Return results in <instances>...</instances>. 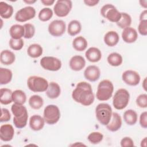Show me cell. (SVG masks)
Instances as JSON below:
<instances>
[{
    "mask_svg": "<svg viewBox=\"0 0 147 147\" xmlns=\"http://www.w3.org/2000/svg\"><path fill=\"white\" fill-rule=\"evenodd\" d=\"M13 102L15 103L24 105L26 100L25 93L21 90H16L13 92L12 94Z\"/></svg>",
    "mask_w": 147,
    "mask_h": 147,
    "instance_id": "34",
    "label": "cell"
},
{
    "mask_svg": "<svg viewBox=\"0 0 147 147\" xmlns=\"http://www.w3.org/2000/svg\"><path fill=\"white\" fill-rule=\"evenodd\" d=\"M13 74L11 70L5 68H0V84L4 85L10 83L12 79Z\"/></svg>",
    "mask_w": 147,
    "mask_h": 147,
    "instance_id": "31",
    "label": "cell"
},
{
    "mask_svg": "<svg viewBox=\"0 0 147 147\" xmlns=\"http://www.w3.org/2000/svg\"><path fill=\"white\" fill-rule=\"evenodd\" d=\"M54 0H41V2L45 6H51L55 3Z\"/></svg>",
    "mask_w": 147,
    "mask_h": 147,
    "instance_id": "47",
    "label": "cell"
},
{
    "mask_svg": "<svg viewBox=\"0 0 147 147\" xmlns=\"http://www.w3.org/2000/svg\"><path fill=\"white\" fill-rule=\"evenodd\" d=\"M11 110L14 115L13 123L18 129H22L27 124L28 113L26 108L23 105L14 103L11 107Z\"/></svg>",
    "mask_w": 147,
    "mask_h": 147,
    "instance_id": "2",
    "label": "cell"
},
{
    "mask_svg": "<svg viewBox=\"0 0 147 147\" xmlns=\"http://www.w3.org/2000/svg\"><path fill=\"white\" fill-rule=\"evenodd\" d=\"M138 30L142 36L147 35V20L141 21L138 26Z\"/></svg>",
    "mask_w": 147,
    "mask_h": 147,
    "instance_id": "41",
    "label": "cell"
},
{
    "mask_svg": "<svg viewBox=\"0 0 147 147\" xmlns=\"http://www.w3.org/2000/svg\"><path fill=\"white\" fill-rule=\"evenodd\" d=\"M122 79L126 84L131 86L138 85L141 80L139 74L131 69L124 71L122 75Z\"/></svg>",
    "mask_w": 147,
    "mask_h": 147,
    "instance_id": "13",
    "label": "cell"
},
{
    "mask_svg": "<svg viewBox=\"0 0 147 147\" xmlns=\"http://www.w3.org/2000/svg\"><path fill=\"white\" fill-rule=\"evenodd\" d=\"M36 16V10L32 6H26L20 9L15 15V20L20 22H26L32 18Z\"/></svg>",
    "mask_w": 147,
    "mask_h": 147,
    "instance_id": "11",
    "label": "cell"
},
{
    "mask_svg": "<svg viewBox=\"0 0 147 147\" xmlns=\"http://www.w3.org/2000/svg\"><path fill=\"white\" fill-rule=\"evenodd\" d=\"M84 3L88 6H94L95 5H96L99 2V1L98 0H84Z\"/></svg>",
    "mask_w": 147,
    "mask_h": 147,
    "instance_id": "45",
    "label": "cell"
},
{
    "mask_svg": "<svg viewBox=\"0 0 147 147\" xmlns=\"http://www.w3.org/2000/svg\"><path fill=\"white\" fill-rule=\"evenodd\" d=\"M16 60V56L14 53L8 50H3L0 54V61L1 63L4 65H8L12 64Z\"/></svg>",
    "mask_w": 147,
    "mask_h": 147,
    "instance_id": "23",
    "label": "cell"
},
{
    "mask_svg": "<svg viewBox=\"0 0 147 147\" xmlns=\"http://www.w3.org/2000/svg\"><path fill=\"white\" fill-rule=\"evenodd\" d=\"M43 49L42 47L38 44H33L29 46L27 49V53L29 56L32 58H37L42 54Z\"/></svg>",
    "mask_w": 147,
    "mask_h": 147,
    "instance_id": "29",
    "label": "cell"
},
{
    "mask_svg": "<svg viewBox=\"0 0 147 147\" xmlns=\"http://www.w3.org/2000/svg\"><path fill=\"white\" fill-rule=\"evenodd\" d=\"M108 63L113 67H118L121 65L123 61L122 56L117 52H113L109 55L107 58Z\"/></svg>",
    "mask_w": 147,
    "mask_h": 147,
    "instance_id": "32",
    "label": "cell"
},
{
    "mask_svg": "<svg viewBox=\"0 0 147 147\" xmlns=\"http://www.w3.org/2000/svg\"><path fill=\"white\" fill-rule=\"evenodd\" d=\"M14 135V129L10 124H4L0 127V138L2 141L7 142L11 141Z\"/></svg>",
    "mask_w": 147,
    "mask_h": 147,
    "instance_id": "15",
    "label": "cell"
},
{
    "mask_svg": "<svg viewBox=\"0 0 147 147\" xmlns=\"http://www.w3.org/2000/svg\"><path fill=\"white\" fill-rule=\"evenodd\" d=\"M48 32L54 37L61 36L65 32L66 25L64 21L55 20L52 21L48 25Z\"/></svg>",
    "mask_w": 147,
    "mask_h": 147,
    "instance_id": "12",
    "label": "cell"
},
{
    "mask_svg": "<svg viewBox=\"0 0 147 147\" xmlns=\"http://www.w3.org/2000/svg\"><path fill=\"white\" fill-rule=\"evenodd\" d=\"M24 2L26 3H28V4H29V5H31V4H33L34 3H35L36 2V0H24Z\"/></svg>",
    "mask_w": 147,
    "mask_h": 147,
    "instance_id": "51",
    "label": "cell"
},
{
    "mask_svg": "<svg viewBox=\"0 0 147 147\" xmlns=\"http://www.w3.org/2000/svg\"><path fill=\"white\" fill-rule=\"evenodd\" d=\"M25 29L22 25L14 24L12 25L9 29V34L11 38L20 39L24 36Z\"/></svg>",
    "mask_w": 147,
    "mask_h": 147,
    "instance_id": "24",
    "label": "cell"
},
{
    "mask_svg": "<svg viewBox=\"0 0 147 147\" xmlns=\"http://www.w3.org/2000/svg\"><path fill=\"white\" fill-rule=\"evenodd\" d=\"M119 40V36L115 31H109L104 36V42L109 47H114L116 45Z\"/></svg>",
    "mask_w": 147,
    "mask_h": 147,
    "instance_id": "22",
    "label": "cell"
},
{
    "mask_svg": "<svg viewBox=\"0 0 147 147\" xmlns=\"http://www.w3.org/2000/svg\"><path fill=\"white\" fill-rule=\"evenodd\" d=\"M122 126V119L120 115L117 113H113L110 121L106 125L107 130L114 132L118 131Z\"/></svg>",
    "mask_w": 147,
    "mask_h": 147,
    "instance_id": "18",
    "label": "cell"
},
{
    "mask_svg": "<svg viewBox=\"0 0 147 147\" xmlns=\"http://www.w3.org/2000/svg\"><path fill=\"white\" fill-rule=\"evenodd\" d=\"M61 93L60 86L56 82H52L49 83L48 87L46 90V95L50 99H56L59 96Z\"/></svg>",
    "mask_w": 147,
    "mask_h": 147,
    "instance_id": "21",
    "label": "cell"
},
{
    "mask_svg": "<svg viewBox=\"0 0 147 147\" xmlns=\"http://www.w3.org/2000/svg\"><path fill=\"white\" fill-rule=\"evenodd\" d=\"M9 46L14 51L21 50L24 46V42L22 38L20 39H13L10 38L9 40Z\"/></svg>",
    "mask_w": 147,
    "mask_h": 147,
    "instance_id": "39",
    "label": "cell"
},
{
    "mask_svg": "<svg viewBox=\"0 0 147 147\" xmlns=\"http://www.w3.org/2000/svg\"><path fill=\"white\" fill-rule=\"evenodd\" d=\"M130 100V94L125 88H119L115 93L113 99V105L117 110H122L128 105Z\"/></svg>",
    "mask_w": 147,
    "mask_h": 147,
    "instance_id": "6",
    "label": "cell"
},
{
    "mask_svg": "<svg viewBox=\"0 0 147 147\" xmlns=\"http://www.w3.org/2000/svg\"><path fill=\"white\" fill-rule=\"evenodd\" d=\"M122 38L126 43L134 42L138 38L137 30L130 26L123 29L122 33Z\"/></svg>",
    "mask_w": 147,
    "mask_h": 147,
    "instance_id": "16",
    "label": "cell"
},
{
    "mask_svg": "<svg viewBox=\"0 0 147 147\" xmlns=\"http://www.w3.org/2000/svg\"><path fill=\"white\" fill-rule=\"evenodd\" d=\"M13 92L7 88H1L0 89V102L1 104L7 105L13 102Z\"/></svg>",
    "mask_w": 147,
    "mask_h": 147,
    "instance_id": "26",
    "label": "cell"
},
{
    "mask_svg": "<svg viewBox=\"0 0 147 147\" xmlns=\"http://www.w3.org/2000/svg\"><path fill=\"white\" fill-rule=\"evenodd\" d=\"M85 56L88 61L92 63H96L101 59L102 53L98 48L90 47L86 51Z\"/></svg>",
    "mask_w": 147,
    "mask_h": 147,
    "instance_id": "19",
    "label": "cell"
},
{
    "mask_svg": "<svg viewBox=\"0 0 147 147\" xmlns=\"http://www.w3.org/2000/svg\"><path fill=\"white\" fill-rule=\"evenodd\" d=\"M41 66L45 70L50 71H59L62 65L60 59L53 56H44L40 60Z\"/></svg>",
    "mask_w": 147,
    "mask_h": 147,
    "instance_id": "10",
    "label": "cell"
},
{
    "mask_svg": "<svg viewBox=\"0 0 147 147\" xmlns=\"http://www.w3.org/2000/svg\"><path fill=\"white\" fill-rule=\"evenodd\" d=\"M13 7L11 5L1 1L0 2V16L2 18L9 19L13 14Z\"/></svg>",
    "mask_w": 147,
    "mask_h": 147,
    "instance_id": "25",
    "label": "cell"
},
{
    "mask_svg": "<svg viewBox=\"0 0 147 147\" xmlns=\"http://www.w3.org/2000/svg\"><path fill=\"white\" fill-rule=\"evenodd\" d=\"M82 30V25L78 20H72L68 25L67 32L71 36H75L79 34Z\"/></svg>",
    "mask_w": 147,
    "mask_h": 147,
    "instance_id": "30",
    "label": "cell"
},
{
    "mask_svg": "<svg viewBox=\"0 0 147 147\" xmlns=\"http://www.w3.org/2000/svg\"><path fill=\"white\" fill-rule=\"evenodd\" d=\"M140 126L146 129L147 127V112L144 111L142 112L140 117Z\"/></svg>",
    "mask_w": 147,
    "mask_h": 147,
    "instance_id": "44",
    "label": "cell"
},
{
    "mask_svg": "<svg viewBox=\"0 0 147 147\" xmlns=\"http://www.w3.org/2000/svg\"><path fill=\"white\" fill-rule=\"evenodd\" d=\"M112 113L111 107L107 103H99L95 108L96 118L102 125L106 126L109 123L111 118Z\"/></svg>",
    "mask_w": 147,
    "mask_h": 147,
    "instance_id": "4",
    "label": "cell"
},
{
    "mask_svg": "<svg viewBox=\"0 0 147 147\" xmlns=\"http://www.w3.org/2000/svg\"><path fill=\"white\" fill-rule=\"evenodd\" d=\"M131 24V17L130 16L124 12L121 13V18L117 23V25L121 29H125L129 27Z\"/></svg>",
    "mask_w": 147,
    "mask_h": 147,
    "instance_id": "35",
    "label": "cell"
},
{
    "mask_svg": "<svg viewBox=\"0 0 147 147\" xmlns=\"http://www.w3.org/2000/svg\"><path fill=\"white\" fill-rule=\"evenodd\" d=\"M114 91L113 83L107 79H105L99 82L98 85L96 93V98L100 101H106L110 99Z\"/></svg>",
    "mask_w": 147,
    "mask_h": 147,
    "instance_id": "3",
    "label": "cell"
},
{
    "mask_svg": "<svg viewBox=\"0 0 147 147\" xmlns=\"http://www.w3.org/2000/svg\"><path fill=\"white\" fill-rule=\"evenodd\" d=\"M134 145V141L130 137H125L121 140V146L122 147L133 146Z\"/></svg>",
    "mask_w": 147,
    "mask_h": 147,
    "instance_id": "43",
    "label": "cell"
},
{
    "mask_svg": "<svg viewBox=\"0 0 147 147\" xmlns=\"http://www.w3.org/2000/svg\"><path fill=\"white\" fill-rule=\"evenodd\" d=\"M147 20V10L145 9L141 12L140 16V21Z\"/></svg>",
    "mask_w": 147,
    "mask_h": 147,
    "instance_id": "46",
    "label": "cell"
},
{
    "mask_svg": "<svg viewBox=\"0 0 147 147\" xmlns=\"http://www.w3.org/2000/svg\"><path fill=\"white\" fill-rule=\"evenodd\" d=\"M142 87L144 89L145 91H146V78H145L144 79V80H143V82H142Z\"/></svg>",
    "mask_w": 147,
    "mask_h": 147,
    "instance_id": "49",
    "label": "cell"
},
{
    "mask_svg": "<svg viewBox=\"0 0 147 147\" xmlns=\"http://www.w3.org/2000/svg\"><path fill=\"white\" fill-rule=\"evenodd\" d=\"M70 68L75 71L82 70L86 65V61L83 57L80 55L72 56L69 62Z\"/></svg>",
    "mask_w": 147,
    "mask_h": 147,
    "instance_id": "17",
    "label": "cell"
},
{
    "mask_svg": "<svg viewBox=\"0 0 147 147\" xmlns=\"http://www.w3.org/2000/svg\"><path fill=\"white\" fill-rule=\"evenodd\" d=\"M140 5L143 7L144 9H146L147 7V1L146 0H141V1H140Z\"/></svg>",
    "mask_w": 147,
    "mask_h": 147,
    "instance_id": "48",
    "label": "cell"
},
{
    "mask_svg": "<svg viewBox=\"0 0 147 147\" xmlns=\"http://www.w3.org/2000/svg\"><path fill=\"white\" fill-rule=\"evenodd\" d=\"M101 15L109 21L117 23L121 18V13L112 4H106L100 9Z\"/></svg>",
    "mask_w": 147,
    "mask_h": 147,
    "instance_id": "8",
    "label": "cell"
},
{
    "mask_svg": "<svg viewBox=\"0 0 147 147\" xmlns=\"http://www.w3.org/2000/svg\"><path fill=\"white\" fill-rule=\"evenodd\" d=\"M45 120L39 115H33L29 119V126L32 130L38 131L41 130L45 125Z\"/></svg>",
    "mask_w": 147,
    "mask_h": 147,
    "instance_id": "20",
    "label": "cell"
},
{
    "mask_svg": "<svg viewBox=\"0 0 147 147\" xmlns=\"http://www.w3.org/2000/svg\"><path fill=\"white\" fill-rule=\"evenodd\" d=\"M72 7V2L70 0H58L54 7L55 14L59 17H64L68 15Z\"/></svg>",
    "mask_w": 147,
    "mask_h": 147,
    "instance_id": "9",
    "label": "cell"
},
{
    "mask_svg": "<svg viewBox=\"0 0 147 147\" xmlns=\"http://www.w3.org/2000/svg\"><path fill=\"white\" fill-rule=\"evenodd\" d=\"M72 98L75 102L83 106L91 105L94 101L91 85L86 82H79L72 92Z\"/></svg>",
    "mask_w": 147,
    "mask_h": 147,
    "instance_id": "1",
    "label": "cell"
},
{
    "mask_svg": "<svg viewBox=\"0 0 147 147\" xmlns=\"http://www.w3.org/2000/svg\"><path fill=\"white\" fill-rule=\"evenodd\" d=\"M100 76V69L96 65H89L84 71V78L90 82H95L98 80L99 79Z\"/></svg>",
    "mask_w": 147,
    "mask_h": 147,
    "instance_id": "14",
    "label": "cell"
},
{
    "mask_svg": "<svg viewBox=\"0 0 147 147\" xmlns=\"http://www.w3.org/2000/svg\"><path fill=\"white\" fill-rule=\"evenodd\" d=\"M10 118H11V115L8 109L6 108H2L0 121L1 122H7L10 119Z\"/></svg>",
    "mask_w": 147,
    "mask_h": 147,
    "instance_id": "42",
    "label": "cell"
},
{
    "mask_svg": "<svg viewBox=\"0 0 147 147\" xmlns=\"http://www.w3.org/2000/svg\"><path fill=\"white\" fill-rule=\"evenodd\" d=\"M123 118L125 122L128 125H134L136 123L137 121L138 115L134 110L132 109H129L126 110L124 112Z\"/></svg>",
    "mask_w": 147,
    "mask_h": 147,
    "instance_id": "28",
    "label": "cell"
},
{
    "mask_svg": "<svg viewBox=\"0 0 147 147\" xmlns=\"http://www.w3.org/2000/svg\"><path fill=\"white\" fill-rule=\"evenodd\" d=\"M49 83L45 78L38 76H31L27 80L28 88L34 92H42L46 91Z\"/></svg>",
    "mask_w": 147,
    "mask_h": 147,
    "instance_id": "5",
    "label": "cell"
},
{
    "mask_svg": "<svg viewBox=\"0 0 147 147\" xmlns=\"http://www.w3.org/2000/svg\"><path fill=\"white\" fill-rule=\"evenodd\" d=\"M141 146H145V147L146 146V137H145V138L141 141Z\"/></svg>",
    "mask_w": 147,
    "mask_h": 147,
    "instance_id": "50",
    "label": "cell"
},
{
    "mask_svg": "<svg viewBox=\"0 0 147 147\" xmlns=\"http://www.w3.org/2000/svg\"><path fill=\"white\" fill-rule=\"evenodd\" d=\"M25 33L24 37L26 39H29L32 38L35 34V27L34 26L29 23L25 24L24 25Z\"/></svg>",
    "mask_w": 147,
    "mask_h": 147,
    "instance_id": "38",
    "label": "cell"
},
{
    "mask_svg": "<svg viewBox=\"0 0 147 147\" xmlns=\"http://www.w3.org/2000/svg\"><path fill=\"white\" fill-rule=\"evenodd\" d=\"M88 45L86 39L83 36H78L75 37L72 41L73 48L77 51L82 52L84 51Z\"/></svg>",
    "mask_w": 147,
    "mask_h": 147,
    "instance_id": "27",
    "label": "cell"
},
{
    "mask_svg": "<svg viewBox=\"0 0 147 147\" xmlns=\"http://www.w3.org/2000/svg\"><path fill=\"white\" fill-rule=\"evenodd\" d=\"M137 105L141 108H146L147 107V95L142 94L139 95L136 100Z\"/></svg>",
    "mask_w": 147,
    "mask_h": 147,
    "instance_id": "40",
    "label": "cell"
},
{
    "mask_svg": "<svg viewBox=\"0 0 147 147\" xmlns=\"http://www.w3.org/2000/svg\"><path fill=\"white\" fill-rule=\"evenodd\" d=\"M43 104V99L40 95H33L29 99V105L33 109L38 110L41 108Z\"/></svg>",
    "mask_w": 147,
    "mask_h": 147,
    "instance_id": "33",
    "label": "cell"
},
{
    "mask_svg": "<svg viewBox=\"0 0 147 147\" xmlns=\"http://www.w3.org/2000/svg\"><path fill=\"white\" fill-rule=\"evenodd\" d=\"M103 138V135L98 131L92 132L89 134L87 137V140L88 141L92 144H97L100 142Z\"/></svg>",
    "mask_w": 147,
    "mask_h": 147,
    "instance_id": "37",
    "label": "cell"
},
{
    "mask_svg": "<svg viewBox=\"0 0 147 147\" xmlns=\"http://www.w3.org/2000/svg\"><path fill=\"white\" fill-rule=\"evenodd\" d=\"M53 11L49 7H44L42 9L38 15L39 20L41 21L45 22L49 21L53 16Z\"/></svg>",
    "mask_w": 147,
    "mask_h": 147,
    "instance_id": "36",
    "label": "cell"
},
{
    "mask_svg": "<svg viewBox=\"0 0 147 147\" xmlns=\"http://www.w3.org/2000/svg\"><path fill=\"white\" fill-rule=\"evenodd\" d=\"M43 118L45 122L48 125L56 123L60 118V111L59 107L55 105H47L44 110Z\"/></svg>",
    "mask_w": 147,
    "mask_h": 147,
    "instance_id": "7",
    "label": "cell"
}]
</instances>
